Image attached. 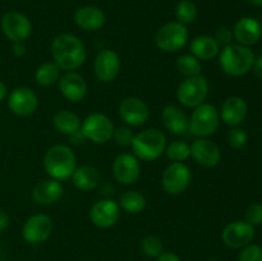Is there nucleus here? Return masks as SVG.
I'll return each mask as SVG.
<instances>
[{"label": "nucleus", "instance_id": "f257e3e1", "mask_svg": "<svg viewBox=\"0 0 262 261\" xmlns=\"http://www.w3.org/2000/svg\"><path fill=\"white\" fill-rule=\"evenodd\" d=\"M50 53L54 63L66 72L81 68L87 58L84 44L72 33H60L55 36L51 41Z\"/></svg>", "mask_w": 262, "mask_h": 261}, {"label": "nucleus", "instance_id": "f03ea898", "mask_svg": "<svg viewBox=\"0 0 262 261\" xmlns=\"http://www.w3.org/2000/svg\"><path fill=\"white\" fill-rule=\"evenodd\" d=\"M43 168L50 178L67 181L77 168V158L73 150L67 145H54L43 156Z\"/></svg>", "mask_w": 262, "mask_h": 261}, {"label": "nucleus", "instance_id": "7ed1b4c3", "mask_svg": "<svg viewBox=\"0 0 262 261\" xmlns=\"http://www.w3.org/2000/svg\"><path fill=\"white\" fill-rule=\"evenodd\" d=\"M219 66L228 76L241 77L247 74L255 63V54L248 46L230 44L219 53Z\"/></svg>", "mask_w": 262, "mask_h": 261}, {"label": "nucleus", "instance_id": "20e7f679", "mask_svg": "<svg viewBox=\"0 0 262 261\" xmlns=\"http://www.w3.org/2000/svg\"><path fill=\"white\" fill-rule=\"evenodd\" d=\"M166 136L158 128H147L135 136L132 142L133 155L138 160L154 161L165 153Z\"/></svg>", "mask_w": 262, "mask_h": 261}, {"label": "nucleus", "instance_id": "39448f33", "mask_svg": "<svg viewBox=\"0 0 262 261\" xmlns=\"http://www.w3.org/2000/svg\"><path fill=\"white\" fill-rule=\"evenodd\" d=\"M220 124V114L216 106L204 102L194 107L189 118L188 130L197 138H209L217 130Z\"/></svg>", "mask_w": 262, "mask_h": 261}, {"label": "nucleus", "instance_id": "423d86ee", "mask_svg": "<svg viewBox=\"0 0 262 261\" xmlns=\"http://www.w3.org/2000/svg\"><path fill=\"white\" fill-rule=\"evenodd\" d=\"M209 81L205 76L199 74V76L184 78L179 83L177 89V99L182 106L194 109L199 105L204 104L209 96Z\"/></svg>", "mask_w": 262, "mask_h": 261}, {"label": "nucleus", "instance_id": "0eeeda50", "mask_svg": "<svg viewBox=\"0 0 262 261\" xmlns=\"http://www.w3.org/2000/svg\"><path fill=\"white\" fill-rule=\"evenodd\" d=\"M188 28L187 26L177 22H168L161 26L155 35V44L161 51L177 53L188 42Z\"/></svg>", "mask_w": 262, "mask_h": 261}, {"label": "nucleus", "instance_id": "6e6552de", "mask_svg": "<svg viewBox=\"0 0 262 261\" xmlns=\"http://www.w3.org/2000/svg\"><path fill=\"white\" fill-rule=\"evenodd\" d=\"M114 124L107 115L102 113H91L81 123V133L86 140L102 145L109 142L114 133Z\"/></svg>", "mask_w": 262, "mask_h": 261}, {"label": "nucleus", "instance_id": "1a4fd4ad", "mask_svg": "<svg viewBox=\"0 0 262 261\" xmlns=\"http://www.w3.org/2000/svg\"><path fill=\"white\" fill-rule=\"evenodd\" d=\"M192 182V171L184 163L171 161L161 174V186L169 194H181L186 191Z\"/></svg>", "mask_w": 262, "mask_h": 261}, {"label": "nucleus", "instance_id": "9d476101", "mask_svg": "<svg viewBox=\"0 0 262 261\" xmlns=\"http://www.w3.org/2000/svg\"><path fill=\"white\" fill-rule=\"evenodd\" d=\"M2 31L8 40L12 42H25L32 33L31 20L19 12H8L3 15Z\"/></svg>", "mask_w": 262, "mask_h": 261}, {"label": "nucleus", "instance_id": "9b49d317", "mask_svg": "<svg viewBox=\"0 0 262 261\" xmlns=\"http://www.w3.org/2000/svg\"><path fill=\"white\" fill-rule=\"evenodd\" d=\"M53 232V220L46 214H33L22 228L23 240L30 245H40L49 240Z\"/></svg>", "mask_w": 262, "mask_h": 261}, {"label": "nucleus", "instance_id": "f8f14e48", "mask_svg": "<svg viewBox=\"0 0 262 261\" xmlns=\"http://www.w3.org/2000/svg\"><path fill=\"white\" fill-rule=\"evenodd\" d=\"M120 207L112 199H101L92 205L90 210V219L92 224L101 229L114 227L120 219Z\"/></svg>", "mask_w": 262, "mask_h": 261}, {"label": "nucleus", "instance_id": "ddd939ff", "mask_svg": "<svg viewBox=\"0 0 262 261\" xmlns=\"http://www.w3.org/2000/svg\"><path fill=\"white\" fill-rule=\"evenodd\" d=\"M140 160L130 153H122L115 158L113 163V176L115 181L124 186L136 183L140 178Z\"/></svg>", "mask_w": 262, "mask_h": 261}, {"label": "nucleus", "instance_id": "4468645a", "mask_svg": "<svg viewBox=\"0 0 262 261\" xmlns=\"http://www.w3.org/2000/svg\"><path fill=\"white\" fill-rule=\"evenodd\" d=\"M119 115L123 122L129 127H141L146 124L150 117L147 104L142 99L136 96H128L119 104Z\"/></svg>", "mask_w": 262, "mask_h": 261}, {"label": "nucleus", "instance_id": "2eb2a0df", "mask_svg": "<svg viewBox=\"0 0 262 261\" xmlns=\"http://www.w3.org/2000/svg\"><path fill=\"white\" fill-rule=\"evenodd\" d=\"M255 238V227L246 220L229 223L222 233V240L230 248H243Z\"/></svg>", "mask_w": 262, "mask_h": 261}, {"label": "nucleus", "instance_id": "dca6fc26", "mask_svg": "<svg viewBox=\"0 0 262 261\" xmlns=\"http://www.w3.org/2000/svg\"><path fill=\"white\" fill-rule=\"evenodd\" d=\"M120 58L117 51L112 49H104L95 58V76L102 83L113 82L120 72Z\"/></svg>", "mask_w": 262, "mask_h": 261}, {"label": "nucleus", "instance_id": "f3484780", "mask_svg": "<svg viewBox=\"0 0 262 261\" xmlns=\"http://www.w3.org/2000/svg\"><path fill=\"white\" fill-rule=\"evenodd\" d=\"M8 106L18 117H30L37 110L38 97L28 87H17L8 96Z\"/></svg>", "mask_w": 262, "mask_h": 261}, {"label": "nucleus", "instance_id": "a211bd4d", "mask_svg": "<svg viewBox=\"0 0 262 261\" xmlns=\"http://www.w3.org/2000/svg\"><path fill=\"white\" fill-rule=\"evenodd\" d=\"M191 156L204 168H215L222 160V153L210 138H196L191 145Z\"/></svg>", "mask_w": 262, "mask_h": 261}, {"label": "nucleus", "instance_id": "6ab92c4d", "mask_svg": "<svg viewBox=\"0 0 262 261\" xmlns=\"http://www.w3.org/2000/svg\"><path fill=\"white\" fill-rule=\"evenodd\" d=\"M58 86L60 94L72 102L82 101L86 97L89 90L86 79L76 71L66 72L63 76H60Z\"/></svg>", "mask_w": 262, "mask_h": 261}, {"label": "nucleus", "instance_id": "aec40b11", "mask_svg": "<svg viewBox=\"0 0 262 261\" xmlns=\"http://www.w3.org/2000/svg\"><path fill=\"white\" fill-rule=\"evenodd\" d=\"M248 113L247 102L239 96H230L220 107V120L229 127H238L246 119Z\"/></svg>", "mask_w": 262, "mask_h": 261}, {"label": "nucleus", "instance_id": "412c9836", "mask_svg": "<svg viewBox=\"0 0 262 261\" xmlns=\"http://www.w3.org/2000/svg\"><path fill=\"white\" fill-rule=\"evenodd\" d=\"M105 14L95 5H83L74 12L73 20L77 27L83 31H99L105 25Z\"/></svg>", "mask_w": 262, "mask_h": 261}, {"label": "nucleus", "instance_id": "4be33fe9", "mask_svg": "<svg viewBox=\"0 0 262 261\" xmlns=\"http://www.w3.org/2000/svg\"><path fill=\"white\" fill-rule=\"evenodd\" d=\"M63 184L53 178L42 179L32 188V200L38 205L48 206L63 196Z\"/></svg>", "mask_w": 262, "mask_h": 261}, {"label": "nucleus", "instance_id": "5701e85b", "mask_svg": "<svg viewBox=\"0 0 262 261\" xmlns=\"http://www.w3.org/2000/svg\"><path fill=\"white\" fill-rule=\"evenodd\" d=\"M262 33V27L258 23V20H256L252 17H243L238 20L234 25L233 28V36H234V40L237 41L239 45L248 46L255 45L261 37Z\"/></svg>", "mask_w": 262, "mask_h": 261}, {"label": "nucleus", "instance_id": "b1692460", "mask_svg": "<svg viewBox=\"0 0 262 261\" xmlns=\"http://www.w3.org/2000/svg\"><path fill=\"white\" fill-rule=\"evenodd\" d=\"M161 123L171 135L181 136L188 130L189 118L178 105H166L161 112Z\"/></svg>", "mask_w": 262, "mask_h": 261}, {"label": "nucleus", "instance_id": "393cba45", "mask_svg": "<svg viewBox=\"0 0 262 261\" xmlns=\"http://www.w3.org/2000/svg\"><path fill=\"white\" fill-rule=\"evenodd\" d=\"M72 182L79 191H92L101 184V173L94 165H81L72 174Z\"/></svg>", "mask_w": 262, "mask_h": 261}, {"label": "nucleus", "instance_id": "a878e982", "mask_svg": "<svg viewBox=\"0 0 262 261\" xmlns=\"http://www.w3.org/2000/svg\"><path fill=\"white\" fill-rule=\"evenodd\" d=\"M189 50L192 55L201 61H209L216 58L220 53V45L216 42L214 36L201 35L194 37L189 44Z\"/></svg>", "mask_w": 262, "mask_h": 261}, {"label": "nucleus", "instance_id": "bb28decb", "mask_svg": "<svg viewBox=\"0 0 262 261\" xmlns=\"http://www.w3.org/2000/svg\"><path fill=\"white\" fill-rule=\"evenodd\" d=\"M81 118L71 110H59L53 117V125L59 133L72 136L81 129Z\"/></svg>", "mask_w": 262, "mask_h": 261}, {"label": "nucleus", "instance_id": "cd10ccee", "mask_svg": "<svg viewBox=\"0 0 262 261\" xmlns=\"http://www.w3.org/2000/svg\"><path fill=\"white\" fill-rule=\"evenodd\" d=\"M146 204H147L146 197L141 192L136 191V189L124 191L119 196V200H118V205H119L120 210L132 215L142 212L145 210Z\"/></svg>", "mask_w": 262, "mask_h": 261}, {"label": "nucleus", "instance_id": "c85d7f7f", "mask_svg": "<svg viewBox=\"0 0 262 261\" xmlns=\"http://www.w3.org/2000/svg\"><path fill=\"white\" fill-rule=\"evenodd\" d=\"M60 71L61 69L56 66L54 61H45L41 66L37 67L35 72V79L37 84L42 87L53 86V84L58 83L59 78H60Z\"/></svg>", "mask_w": 262, "mask_h": 261}, {"label": "nucleus", "instance_id": "c756f323", "mask_svg": "<svg viewBox=\"0 0 262 261\" xmlns=\"http://www.w3.org/2000/svg\"><path fill=\"white\" fill-rule=\"evenodd\" d=\"M176 68L179 74L188 78V77H194L201 74L202 72V61L199 60L194 55L189 54H183L178 56L176 61Z\"/></svg>", "mask_w": 262, "mask_h": 261}, {"label": "nucleus", "instance_id": "7c9ffc66", "mask_svg": "<svg viewBox=\"0 0 262 261\" xmlns=\"http://www.w3.org/2000/svg\"><path fill=\"white\" fill-rule=\"evenodd\" d=\"M165 154L169 160L183 163L191 156V145L186 141H173L166 145Z\"/></svg>", "mask_w": 262, "mask_h": 261}, {"label": "nucleus", "instance_id": "2f4dec72", "mask_svg": "<svg viewBox=\"0 0 262 261\" xmlns=\"http://www.w3.org/2000/svg\"><path fill=\"white\" fill-rule=\"evenodd\" d=\"M197 10L196 4L191 0H181L176 7V17L177 22L182 23V25L187 26L189 23L194 22L197 17Z\"/></svg>", "mask_w": 262, "mask_h": 261}, {"label": "nucleus", "instance_id": "473e14b6", "mask_svg": "<svg viewBox=\"0 0 262 261\" xmlns=\"http://www.w3.org/2000/svg\"><path fill=\"white\" fill-rule=\"evenodd\" d=\"M141 250L147 257L156 258L164 252L163 241L154 234H148L141 241Z\"/></svg>", "mask_w": 262, "mask_h": 261}, {"label": "nucleus", "instance_id": "72a5a7b5", "mask_svg": "<svg viewBox=\"0 0 262 261\" xmlns=\"http://www.w3.org/2000/svg\"><path fill=\"white\" fill-rule=\"evenodd\" d=\"M227 140L228 143H229L233 148L239 150V148H243L246 146V143H247L248 141V136L243 128L232 127V129L228 132Z\"/></svg>", "mask_w": 262, "mask_h": 261}, {"label": "nucleus", "instance_id": "f704fd0d", "mask_svg": "<svg viewBox=\"0 0 262 261\" xmlns=\"http://www.w3.org/2000/svg\"><path fill=\"white\" fill-rule=\"evenodd\" d=\"M135 133L129 127H118L114 128L113 133V140L115 141L118 146L120 147H129L132 146L133 140H135Z\"/></svg>", "mask_w": 262, "mask_h": 261}, {"label": "nucleus", "instance_id": "c9c22d12", "mask_svg": "<svg viewBox=\"0 0 262 261\" xmlns=\"http://www.w3.org/2000/svg\"><path fill=\"white\" fill-rule=\"evenodd\" d=\"M238 261H262V247L258 245H247L241 251Z\"/></svg>", "mask_w": 262, "mask_h": 261}, {"label": "nucleus", "instance_id": "e433bc0d", "mask_svg": "<svg viewBox=\"0 0 262 261\" xmlns=\"http://www.w3.org/2000/svg\"><path fill=\"white\" fill-rule=\"evenodd\" d=\"M246 222L251 225H261L262 224V204L255 202L251 204L246 210Z\"/></svg>", "mask_w": 262, "mask_h": 261}, {"label": "nucleus", "instance_id": "4c0bfd02", "mask_svg": "<svg viewBox=\"0 0 262 261\" xmlns=\"http://www.w3.org/2000/svg\"><path fill=\"white\" fill-rule=\"evenodd\" d=\"M214 38L220 46H227L232 44V41L234 40V36H233V31L229 27H227V26H220L215 31Z\"/></svg>", "mask_w": 262, "mask_h": 261}, {"label": "nucleus", "instance_id": "58836bf2", "mask_svg": "<svg viewBox=\"0 0 262 261\" xmlns=\"http://www.w3.org/2000/svg\"><path fill=\"white\" fill-rule=\"evenodd\" d=\"M27 51V48H26V44L23 41L20 42H13V54L17 56H23Z\"/></svg>", "mask_w": 262, "mask_h": 261}, {"label": "nucleus", "instance_id": "ea45409f", "mask_svg": "<svg viewBox=\"0 0 262 261\" xmlns=\"http://www.w3.org/2000/svg\"><path fill=\"white\" fill-rule=\"evenodd\" d=\"M156 261H182L177 253L174 252H163L159 257H156Z\"/></svg>", "mask_w": 262, "mask_h": 261}, {"label": "nucleus", "instance_id": "a19ab883", "mask_svg": "<svg viewBox=\"0 0 262 261\" xmlns=\"http://www.w3.org/2000/svg\"><path fill=\"white\" fill-rule=\"evenodd\" d=\"M252 69H253V72H255L256 77L262 81V55L260 56V58L255 59V63H253Z\"/></svg>", "mask_w": 262, "mask_h": 261}, {"label": "nucleus", "instance_id": "79ce46f5", "mask_svg": "<svg viewBox=\"0 0 262 261\" xmlns=\"http://www.w3.org/2000/svg\"><path fill=\"white\" fill-rule=\"evenodd\" d=\"M9 224V215L4 211L3 209H0V232L5 229Z\"/></svg>", "mask_w": 262, "mask_h": 261}, {"label": "nucleus", "instance_id": "37998d69", "mask_svg": "<svg viewBox=\"0 0 262 261\" xmlns=\"http://www.w3.org/2000/svg\"><path fill=\"white\" fill-rule=\"evenodd\" d=\"M7 96H8L7 84H5L3 81H0V102H2L3 100L7 99Z\"/></svg>", "mask_w": 262, "mask_h": 261}, {"label": "nucleus", "instance_id": "c03bdc74", "mask_svg": "<svg viewBox=\"0 0 262 261\" xmlns=\"http://www.w3.org/2000/svg\"><path fill=\"white\" fill-rule=\"evenodd\" d=\"M248 2L253 5H257V7H262V0H248Z\"/></svg>", "mask_w": 262, "mask_h": 261}, {"label": "nucleus", "instance_id": "a18cd8bd", "mask_svg": "<svg viewBox=\"0 0 262 261\" xmlns=\"http://www.w3.org/2000/svg\"><path fill=\"white\" fill-rule=\"evenodd\" d=\"M207 261H220V260H217V258H210V260H207Z\"/></svg>", "mask_w": 262, "mask_h": 261}]
</instances>
